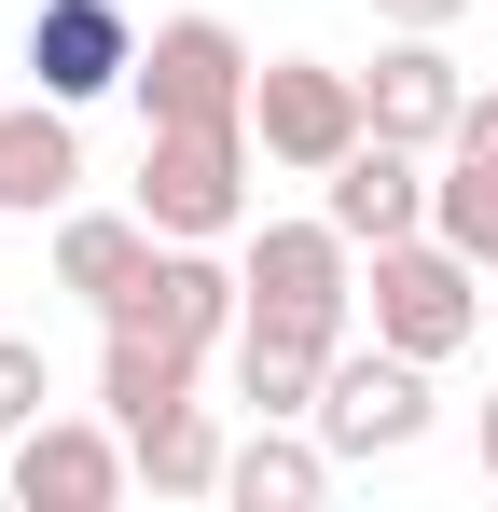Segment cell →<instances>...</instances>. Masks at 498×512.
<instances>
[{
	"label": "cell",
	"instance_id": "obj_8",
	"mask_svg": "<svg viewBox=\"0 0 498 512\" xmlns=\"http://www.w3.org/2000/svg\"><path fill=\"white\" fill-rule=\"evenodd\" d=\"M360 97H374V139H402V153H443L457 111H471L457 56H443V28H388V56L360 70Z\"/></svg>",
	"mask_w": 498,
	"mask_h": 512
},
{
	"label": "cell",
	"instance_id": "obj_4",
	"mask_svg": "<svg viewBox=\"0 0 498 512\" xmlns=\"http://www.w3.org/2000/svg\"><path fill=\"white\" fill-rule=\"evenodd\" d=\"M305 429H319L346 471H374V457L429 443V360H402V346H332L319 416H305Z\"/></svg>",
	"mask_w": 498,
	"mask_h": 512
},
{
	"label": "cell",
	"instance_id": "obj_2",
	"mask_svg": "<svg viewBox=\"0 0 498 512\" xmlns=\"http://www.w3.org/2000/svg\"><path fill=\"white\" fill-rule=\"evenodd\" d=\"M249 167H263L249 111H222V125H153V139H139V222H153V236H249Z\"/></svg>",
	"mask_w": 498,
	"mask_h": 512
},
{
	"label": "cell",
	"instance_id": "obj_7",
	"mask_svg": "<svg viewBox=\"0 0 498 512\" xmlns=\"http://www.w3.org/2000/svg\"><path fill=\"white\" fill-rule=\"evenodd\" d=\"M125 485H139L125 416H42V429H14V499L28 512H111Z\"/></svg>",
	"mask_w": 498,
	"mask_h": 512
},
{
	"label": "cell",
	"instance_id": "obj_19",
	"mask_svg": "<svg viewBox=\"0 0 498 512\" xmlns=\"http://www.w3.org/2000/svg\"><path fill=\"white\" fill-rule=\"evenodd\" d=\"M374 14H388V28H457L471 0H374Z\"/></svg>",
	"mask_w": 498,
	"mask_h": 512
},
{
	"label": "cell",
	"instance_id": "obj_10",
	"mask_svg": "<svg viewBox=\"0 0 498 512\" xmlns=\"http://www.w3.org/2000/svg\"><path fill=\"white\" fill-rule=\"evenodd\" d=\"M332 319H277V305H249L236 319V402L249 416H319V374H332Z\"/></svg>",
	"mask_w": 498,
	"mask_h": 512
},
{
	"label": "cell",
	"instance_id": "obj_17",
	"mask_svg": "<svg viewBox=\"0 0 498 512\" xmlns=\"http://www.w3.org/2000/svg\"><path fill=\"white\" fill-rule=\"evenodd\" d=\"M97 402L139 429V416H166V402H194V346H153V333H111L97 346Z\"/></svg>",
	"mask_w": 498,
	"mask_h": 512
},
{
	"label": "cell",
	"instance_id": "obj_16",
	"mask_svg": "<svg viewBox=\"0 0 498 512\" xmlns=\"http://www.w3.org/2000/svg\"><path fill=\"white\" fill-rule=\"evenodd\" d=\"M125 443H139V485H153V499H222V457H236V443H222L208 402H166V416H139Z\"/></svg>",
	"mask_w": 498,
	"mask_h": 512
},
{
	"label": "cell",
	"instance_id": "obj_21",
	"mask_svg": "<svg viewBox=\"0 0 498 512\" xmlns=\"http://www.w3.org/2000/svg\"><path fill=\"white\" fill-rule=\"evenodd\" d=\"M0 499H14V457H0Z\"/></svg>",
	"mask_w": 498,
	"mask_h": 512
},
{
	"label": "cell",
	"instance_id": "obj_12",
	"mask_svg": "<svg viewBox=\"0 0 498 512\" xmlns=\"http://www.w3.org/2000/svg\"><path fill=\"white\" fill-rule=\"evenodd\" d=\"M319 208L360 236V250H388V236H429V153H402V139H360V153L319 180Z\"/></svg>",
	"mask_w": 498,
	"mask_h": 512
},
{
	"label": "cell",
	"instance_id": "obj_1",
	"mask_svg": "<svg viewBox=\"0 0 498 512\" xmlns=\"http://www.w3.org/2000/svg\"><path fill=\"white\" fill-rule=\"evenodd\" d=\"M360 305H374V346H402V360H457V346L485 333V263L457 250V236H388L374 277H360Z\"/></svg>",
	"mask_w": 498,
	"mask_h": 512
},
{
	"label": "cell",
	"instance_id": "obj_9",
	"mask_svg": "<svg viewBox=\"0 0 498 512\" xmlns=\"http://www.w3.org/2000/svg\"><path fill=\"white\" fill-rule=\"evenodd\" d=\"M28 70H42V97H111L125 70H139V28H125V0H42L28 14Z\"/></svg>",
	"mask_w": 498,
	"mask_h": 512
},
{
	"label": "cell",
	"instance_id": "obj_11",
	"mask_svg": "<svg viewBox=\"0 0 498 512\" xmlns=\"http://www.w3.org/2000/svg\"><path fill=\"white\" fill-rule=\"evenodd\" d=\"M70 194H83V125H70V97L0 111V222H56Z\"/></svg>",
	"mask_w": 498,
	"mask_h": 512
},
{
	"label": "cell",
	"instance_id": "obj_20",
	"mask_svg": "<svg viewBox=\"0 0 498 512\" xmlns=\"http://www.w3.org/2000/svg\"><path fill=\"white\" fill-rule=\"evenodd\" d=\"M485 485H498V388H485Z\"/></svg>",
	"mask_w": 498,
	"mask_h": 512
},
{
	"label": "cell",
	"instance_id": "obj_14",
	"mask_svg": "<svg viewBox=\"0 0 498 512\" xmlns=\"http://www.w3.org/2000/svg\"><path fill=\"white\" fill-rule=\"evenodd\" d=\"M429 236H457L471 263H498V84L457 111V139L429 167Z\"/></svg>",
	"mask_w": 498,
	"mask_h": 512
},
{
	"label": "cell",
	"instance_id": "obj_13",
	"mask_svg": "<svg viewBox=\"0 0 498 512\" xmlns=\"http://www.w3.org/2000/svg\"><path fill=\"white\" fill-rule=\"evenodd\" d=\"M332 471H346V457H332L305 416H249V443L222 457V499H236V512H319Z\"/></svg>",
	"mask_w": 498,
	"mask_h": 512
},
{
	"label": "cell",
	"instance_id": "obj_15",
	"mask_svg": "<svg viewBox=\"0 0 498 512\" xmlns=\"http://www.w3.org/2000/svg\"><path fill=\"white\" fill-rule=\"evenodd\" d=\"M153 250H166V236L139 222V208H56V291H83V305H111Z\"/></svg>",
	"mask_w": 498,
	"mask_h": 512
},
{
	"label": "cell",
	"instance_id": "obj_6",
	"mask_svg": "<svg viewBox=\"0 0 498 512\" xmlns=\"http://www.w3.org/2000/svg\"><path fill=\"white\" fill-rule=\"evenodd\" d=\"M236 277H249V305H277V319H360V236L346 222H249V250H236Z\"/></svg>",
	"mask_w": 498,
	"mask_h": 512
},
{
	"label": "cell",
	"instance_id": "obj_18",
	"mask_svg": "<svg viewBox=\"0 0 498 512\" xmlns=\"http://www.w3.org/2000/svg\"><path fill=\"white\" fill-rule=\"evenodd\" d=\"M42 416H56V360H42L28 333H0V443H14V429H42Z\"/></svg>",
	"mask_w": 498,
	"mask_h": 512
},
{
	"label": "cell",
	"instance_id": "obj_3",
	"mask_svg": "<svg viewBox=\"0 0 498 512\" xmlns=\"http://www.w3.org/2000/svg\"><path fill=\"white\" fill-rule=\"evenodd\" d=\"M249 139H263V167L332 180L374 139V97H360V70H332V56H263L249 70Z\"/></svg>",
	"mask_w": 498,
	"mask_h": 512
},
{
	"label": "cell",
	"instance_id": "obj_5",
	"mask_svg": "<svg viewBox=\"0 0 498 512\" xmlns=\"http://www.w3.org/2000/svg\"><path fill=\"white\" fill-rule=\"evenodd\" d=\"M249 70L263 56H249L222 14H166L125 84H139V125H222V111H249Z\"/></svg>",
	"mask_w": 498,
	"mask_h": 512
}]
</instances>
